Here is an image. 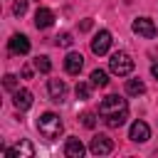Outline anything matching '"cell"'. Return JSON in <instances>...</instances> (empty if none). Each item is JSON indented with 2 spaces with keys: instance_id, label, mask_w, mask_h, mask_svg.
Wrapping results in <instances>:
<instances>
[{
  "instance_id": "15",
  "label": "cell",
  "mask_w": 158,
  "mask_h": 158,
  "mask_svg": "<svg viewBox=\"0 0 158 158\" xmlns=\"http://www.w3.org/2000/svg\"><path fill=\"white\" fill-rule=\"evenodd\" d=\"M146 91V84L141 81V79H128L126 81V94H131V96H141Z\"/></svg>"
},
{
  "instance_id": "21",
  "label": "cell",
  "mask_w": 158,
  "mask_h": 158,
  "mask_svg": "<svg viewBox=\"0 0 158 158\" xmlns=\"http://www.w3.org/2000/svg\"><path fill=\"white\" fill-rule=\"evenodd\" d=\"M12 12H15L17 17H22V15L27 12V0H15V5H12Z\"/></svg>"
},
{
  "instance_id": "8",
  "label": "cell",
  "mask_w": 158,
  "mask_h": 158,
  "mask_svg": "<svg viewBox=\"0 0 158 158\" xmlns=\"http://www.w3.org/2000/svg\"><path fill=\"white\" fill-rule=\"evenodd\" d=\"M128 138L136 141V143L148 141V138H151V128H148V123H146V121H133L131 128H128Z\"/></svg>"
},
{
  "instance_id": "23",
  "label": "cell",
  "mask_w": 158,
  "mask_h": 158,
  "mask_svg": "<svg viewBox=\"0 0 158 158\" xmlns=\"http://www.w3.org/2000/svg\"><path fill=\"white\" fill-rule=\"evenodd\" d=\"M91 25H94L91 20H81V22H79V30H81V32H89V30H91Z\"/></svg>"
},
{
  "instance_id": "7",
  "label": "cell",
  "mask_w": 158,
  "mask_h": 158,
  "mask_svg": "<svg viewBox=\"0 0 158 158\" xmlns=\"http://www.w3.org/2000/svg\"><path fill=\"white\" fill-rule=\"evenodd\" d=\"M89 151L94 153V156H109L111 151H114V141L109 138V136H94L91 138V143H89Z\"/></svg>"
},
{
  "instance_id": "18",
  "label": "cell",
  "mask_w": 158,
  "mask_h": 158,
  "mask_svg": "<svg viewBox=\"0 0 158 158\" xmlns=\"http://www.w3.org/2000/svg\"><path fill=\"white\" fill-rule=\"evenodd\" d=\"M74 91H77V99H81V101H84V99H89V94H91V86H89L86 81H79Z\"/></svg>"
},
{
  "instance_id": "20",
  "label": "cell",
  "mask_w": 158,
  "mask_h": 158,
  "mask_svg": "<svg viewBox=\"0 0 158 158\" xmlns=\"http://www.w3.org/2000/svg\"><path fill=\"white\" fill-rule=\"evenodd\" d=\"M2 84H5V89H7V91H15V89H17V77H15V74H5Z\"/></svg>"
},
{
  "instance_id": "2",
  "label": "cell",
  "mask_w": 158,
  "mask_h": 158,
  "mask_svg": "<svg viewBox=\"0 0 158 158\" xmlns=\"http://www.w3.org/2000/svg\"><path fill=\"white\" fill-rule=\"evenodd\" d=\"M62 118L54 114V111H47V114H42L40 118H37V131L44 136V138H49V141H54V138H59L62 136Z\"/></svg>"
},
{
  "instance_id": "24",
  "label": "cell",
  "mask_w": 158,
  "mask_h": 158,
  "mask_svg": "<svg viewBox=\"0 0 158 158\" xmlns=\"http://www.w3.org/2000/svg\"><path fill=\"white\" fill-rule=\"evenodd\" d=\"M22 77H25V79H30V77H32V69H30V67H25V69H22Z\"/></svg>"
},
{
  "instance_id": "5",
  "label": "cell",
  "mask_w": 158,
  "mask_h": 158,
  "mask_svg": "<svg viewBox=\"0 0 158 158\" xmlns=\"http://www.w3.org/2000/svg\"><path fill=\"white\" fill-rule=\"evenodd\" d=\"M109 47H111V32L109 30H99L94 35V40H91V52L96 57H101V54L109 52Z\"/></svg>"
},
{
  "instance_id": "17",
  "label": "cell",
  "mask_w": 158,
  "mask_h": 158,
  "mask_svg": "<svg viewBox=\"0 0 158 158\" xmlns=\"http://www.w3.org/2000/svg\"><path fill=\"white\" fill-rule=\"evenodd\" d=\"M35 69H37V72H42V74H47V72L52 69L49 57H44V54H42V57H37V59H35Z\"/></svg>"
},
{
  "instance_id": "13",
  "label": "cell",
  "mask_w": 158,
  "mask_h": 158,
  "mask_svg": "<svg viewBox=\"0 0 158 158\" xmlns=\"http://www.w3.org/2000/svg\"><path fill=\"white\" fill-rule=\"evenodd\" d=\"M81 67H84V57H81L79 52H69V54L64 57V69H67V74H79Z\"/></svg>"
},
{
  "instance_id": "14",
  "label": "cell",
  "mask_w": 158,
  "mask_h": 158,
  "mask_svg": "<svg viewBox=\"0 0 158 158\" xmlns=\"http://www.w3.org/2000/svg\"><path fill=\"white\" fill-rule=\"evenodd\" d=\"M84 143L79 141V138H67V143H64V156L67 158H81L84 156Z\"/></svg>"
},
{
  "instance_id": "6",
  "label": "cell",
  "mask_w": 158,
  "mask_h": 158,
  "mask_svg": "<svg viewBox=\"0 0 158 158\" xmlns=\"http://www.w3.org/2000/svg\"><path fill=\"white\" fill-rule=\"evenodd\" d=\"M133 32H136L138 37H146V40H153V37L158 35V30H156V25H153L151 17H138V20H133Z\"/></svg>"
},
{
  "instance_id": "1",
  "label": "cell",
  "mask_w": 158,
  "mask_h": 158,
  "mask_svg": "<svg viewBox=\"0 0 158 158\" xmlns=\"http://www.w3.org/2000/svg\"><path fill=\"white\" fill-rule=\"evenodd\" d=\"M99 116L104 118V123H106L109 128L123 126L126 118H128V104H126V99H121L118 94L104 96L101 104H99Z\"/></svg>"
},
{
  "instance_id": "16",
  "label": "cell",
  "mask_w": 158,
  "mask_h": 158,
  "mask_svg": "<svg viewBox=\"0 0 158 158\" xmlns=\"http://www.w3.org/2000/svg\"><path fill=\"white\" fill-rule=\"evenodd\" d=\"M89 79H91V84H94V86H99V89H101V86H106V84H109V74H106V72H104V69H94V72H91V77H89Z\"/></svg>"
},
{
  "instance_id": "3",
  "label": "cell",
  "mask_w": 158,
  "mask_h": 158,
  "mask_svg": "<svg viewBox=\"0 0 158 158\" xmlns=\"http://www.w3.org/2000/svg\"><path fill=\"white\" fill-rule=\"evenodd\" d=\"M109 69L116 74V77H128L133 72V59L126 54V52H114L111 59H109Z\"/></svg>"
},
{
  "instance_id": "4",
  "label": "cell",
  "mask_w": 158,
  "mask_h": 158,
  "mask_svg": "<svg viewBox=\"0 0 158 158\" xmlns=\"http://www.w3.org/2000/svg\"><path fill=\"white\" fill-rule=\"evenodd\" d=\"M2 156H7V158H32V156H35V146H32L27 138H20L15 146L2 148Z\"/></svg>"
},
{
  "instance_id": "9",
  "label": "cell",
  "mask_w": 158,
  "mask_h": 158,
  "mask_svg": "<svg viewBox=\"0 0 158 158\" xmlns=\"http://www.w3.org/2000/svg\"><path fill=\"white\" fill-rule=\"evenodd\" d=\"M47 91H49V99L59 104V101H64V96H67V84H64L62 79H49Z\"/></svg>"
},
{
  "instance_id": "25",
  "label": "cell",
  "mask_w": 158,
  "mask_h": 158,
  "mask_svg": "<svg viewBox=\"0 0 158 158\" xmlns=\"http://www.w3.org/2000/svg\"><path fill=\"white\" fill-rule=\"evenodd\" d=\"M151 74H153V77L158 79V64H153V67H151Z\"/></svg>"
},
{
  "instance_id": "19",
  "label": "cell",
  "mask_w": 158,
  "mask_h": 158,
  "mask_svg": "<svg viewBox=\"0 0 158 158\" xmlns=\"http://www.w3.org/2000/svg\"><path fill=\"white\" fill-rule=\"evenodd\" d=\"M54 42H57L59 47H72V42H74V40H72V35H69V32H62V35H57V37H54Z\"/></svg>"
},
{
  "instance_id": "11",
  "label": "cell",
  "mask_w": 158,
  "mask_h": 158,
  "mask_svg": "<svg viewBox=\"0 0 158 158\" xmlns=\"http://www.w3.org/2000/svg\"><path fill=\"white\" fill-rule=\"evenodd\" d=\"M52 22H54V12L49 7H37V12H35V27L37 30H47Z\"/></svg>"
},
{
  "instance_id": "10",
  "label": "cell",
  "mask_w": 158,
  "mask_h": 158,
  "mask_svg": "<svg viewBox=\"0 0 158 158\" xmlns=\"http://www.w3.org/2000/svg\"><path fill=\"white\" fill-rule=\"evenodd\" d=\"M12 104L20 109V111H27L32 106V91L30 89H15L12 91Z\"/></svg>"
},
{
  "instance_id": "22",
  "label": "cell",
  "mask_w": 158,
  "mask_h": 158,
  "mask_svg": "<svg viewBox=\"0 0 158 158\" xmlns=\"http://www.w3.org/2000/svg\"><path fill=\"white\" fill-rule=\"evenodd\" d=\"M81 123H84L86 128H94V123H96V116H94L91 111H86V114L81 116Z\"/></svg>"
},
{
  "instance_id": "12",
  "label": "cell",
  "mask_w": 158,
  "mask_h": 158,
  "mask_svg": "<svg viewBox=\"0 0 158 158\" xmlns=\"http://www.w3.org/2000/svg\"><path fill=\"white\" fill-rule=\"evenodd\" d=\"M7 47H10L12 54H27L30 52V40L25 35H12L10 42H7Z\"/></svg>"
}]
</instances>
